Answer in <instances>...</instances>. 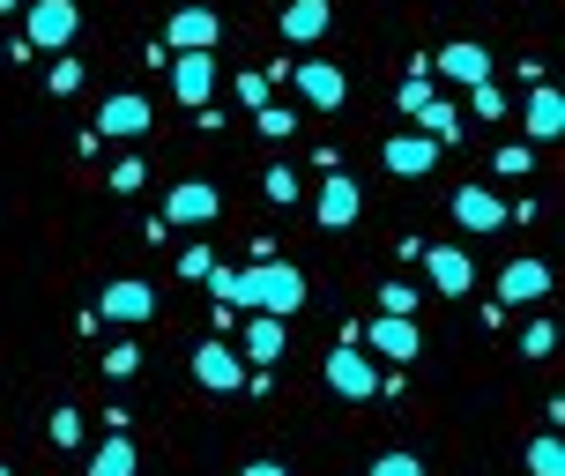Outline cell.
Returning <instances> with one entry per match:
<instances>
[{"label": "cell", "mask_w": 565, "mask_h": 476, "mask_svg": "<svg viewBox=\"0 0 565 476\" xmlns=\"http://www.w3.org/2000/svg\"><path fill=\"white\" fill-rule=\"evenodd\" d=\"M45 89H53V97H75V89H83V60H53V67H45Z\"/></svg>", "instance_id": "obj_27"}, {"label": "cell", "mask_w": 565, "mask_h": 476, "mask_svg": "<svg viewBox=\"0 0 565 476\" xmlns=\"http://www.w3.org/2000/svg\"><path fill=\"white\" fill-rule=\"evenodd\" d=\"M521 135H529V141H558L565 135V97L551 83L529 89V105H521Z\"/></svg>", "instance_id": "obj_17"}, {"label": "cell", "mask_w": 565, "mask_h": 476, "mask_svg": "<svg viewBox=\"0 0 565 476\" xmlns=\"http://www.w3.org/2000/svg\"><path fill=\"white\" fill-rule=\"evenodd\" d=\"M328 23H335L328 0H282V45H320Z\"/></svg>", "instance_id": "obj_18"}, {"label": "cell", "mask_w": 565, "mask_h": 476, "mask_svg": "<svg viewBox=\"0 0 565 476\" xmlns=\"http://www.w3.org/2000/svg\"><path fill=\"white\" fill-rule=\"evenodd\" d=\"M499 298H507V306L551 298V268H543V261H507V268H499Z\"/></svg>", "instance_id": "obj_19"}, {"label": "cell", "mask_w": 565, "mask_h": 476, "mask_svg": "<svg viewBox=\"0 0 565 476\" xmlns=\"http://www.w3.org/2000/svg\"><path fill=\"white\" fill-rule=\"evenodd\" d=\"M238 476H290V469H282V462H246Z\"/></svg>", "instance_id": "obj_38"}, {"label": "cell", "mask_w": 565, "mask_h": 476, "mask_svg": "<svg viewBox=\"0 0 565 476\" xmlns=\"http://www.w3.org/2000/svg\"><path fill=\"white\" fill-rule=\"evenodd\" d=\"M8 8H15V0H0V15H8Z\"/></svg>", "instance_id": "obj_39"}, {"label": "cell", "mask_w": 565, "mask_h": 476, "mask_svg": "<svg viewBox=\"0 0 565 476\" xmlns=\"http://www.w3.org/2000/svg\"><path fill=\"white\" fill-rule=\"evenodd\" d=\"M135 440H127V432H105V440H97V454H89V476H135Z\"/></svg>", "instance_id": "obj_21"}, {"label": "cell", "mask_w": 565, "mask_h": 476, "mask_svg": "<svg viewBox=\"0 0 565 476\" xmlns=\"http://www.w3.org/2000/svg\"><path fill=\"white\" fill-rule=\"evenodd\" d=\"M209 298L216 306H254V313H276V320H290V313L306 306V268L298 261H254V268H209Z\"/></svg>", "instance_id": "obj_1"}, {"label": "cell", "mask_w": 565, "mask_h": 476, "mask_svg": "<svg viewBox=\"0 0 565 476\" xmlns=\"http://www.w3.org/2000/svg\"><path fill=\"white\" fill-rule=\"evenodd\" d=\"M290 83H298V97H306L312 113H335L342 97H350V75H342L335 60H298V67H290Z\"/></svg>", "instance_id": "obj_12"}, {"label": "cell", "mask_w": 565, "mask_h": 476, "mask_svg": "<svg viewBox=\"0 0 565 476\" xmlns=\"http://www.w3.org/2000/svg\"><path fill=\"white\" fill-rule=\"evenodd\" d=\"M260 194L276 201V209H290V201L306 194V179H298V171H290V165H268V171H260Z\"/></svg>", "instance_id": "obj_24"}, {"label": "cell", "mask_w": 565, "mask_h": 476, "mask_svg": "<svg viewBox=\"0 0 565 476\" xmlns=\"http://www.w3.org/2000/svg\"><path fill=\"white\" fill-rule=\"evenodd\" d=\"M141 179H149V165H141V157H119L113 165V194H141Z\"/></svg>", "instance_id": "obj_33"}, {"label": "cell", "mask_w": 565, "mask_h": 476, "mask_svg": "<svg viewBox=\"0 0 565 476\" xmlns=\"http://www.w3.org/2000/svg\"><path fill=\"white\" fill-rule=\"evenodd\" d=\"M529 476H565V447H558V432L529 440Z\"/></svg>", "instance_id": "obj_25"}, {"label": "cell", "mask_w": 565, "mask_h": 476, "mask_svg": "<svg viewBox=\"0 0 565 476\" xmlns=\"http://www.w3.org/2000/svg\"><path fill=\"white\" fill-rule=\"evenodd\" d=\"M209 268H216V253H209V246H186V253H179V276H186V283H201Z\"/></svg>", "instance_id": "obj_35"}, {"label": "cell", "mask_w": 565, "mask_h": 476, "mask_svg": "<svg viewBox=\"0 0 565 476\" xmlns=\"http://www.w3.org/2000/svg\"><path fill=\"white\" fill-rule=\"evenodd\" d=\"M469 113H477V119H507V89L477 83V89H469Z\"/></svg>", "instance_id": "obj_29"}, {"label": "cell", "mask_w": 565, "mask_h": 476, "mask_svg": "<svg viewBox=\"0 0 565 476\" xmlns=\"http://www.w3.org/2000/svg\"><path fill=\"white\" fill-rule=\"evenodd\" d=\"M0 476H8V469H0Z\"/></svg>", "instance_id": "obj_40"}, {"label": "cell", "mask_w": 565, "mask_h": 476, "mask_svg": "<svg viewBox=\"0 0 565 476\" xmlns=\"http://www.w3.org/2000/svg\"><path fill=\"white\" fill-rule=\"evenodd\" d=\"M149 97H135V89H119V97H105V105H97V127H89V135L97 141H141L149 135Z\"/></svg>", "instance_id": "obj_7"}, {"label": "cell", "mask_w": 565, "mask_h": 476, "mask_svg": "<svg viewBox=\"0 0 565 476\" xmlns=\"http://www.w3.org/2000/svg\"><path fill=\"white\" fill-rule=\"evenodd\" d=\"M254 127H260V135H268V141H282V135H290V127H298V119L282 113V105H260V113H254Z\"/></svg>", "instance_id": "obj_34"}, {"label": "cell", "mask_w": 565, "mask_h": 476, "mask_svg": "<svg viewBox=\"0 0 565 476\" xmlns=\"http://www.w3.org/2000/svg\"><path fill=\"white\" fill-rule=\"evenodd\" d=\"M194 380H201V388H216V394H238L246 380H254V364L238 358L231 342H201V350H194Z\"/></svg>", "instance_id": "obj_13"}, {"label": "cell", "mask_w": 565, "mask_h": 476, "mask_svg": "<svg viewBox=\"0 0 565 476\" xmlns=\"http://www.w3.org/2000/svg\"><path fill=\"white\" fill-rule=\"evenodd\" d=\"M268 89H276V75H238V97H246L254 113H260V105H268Z\"/></svg>", "instance_id": "obj_37"}, {"label": "cell", "mask_w": 565, "mask_h": 476, "mask_svg": "<svg viewBox=\"0 0 565 476\" xmlns=\"http://www.w3.org/2000/svg\"><path fill=\"white\" fill-rule=\"evenodd\" d=\"M75 30H83V8H75V0H30V15H23L30 53H67Z\"/></svg>", "instance_id": "obj_3"}, {"label": "cell", "mask_w": 565, "mask_h": 476, "mask_svg": "<svg viewBox=\"0 0 565 476\" xmlns=\"http://www.w3.org/2000/svg\"><path fill=\"white\" fill-rule=\"evenodd\" d=\"M424 67H431L439 83H454V89H477V83H491V53H483L477 38H454L447 53H431Z\"/></svg>", "instance_id": "obj_8"}, {"label": "cell", "mask_w": 565, "mask_h": 476, "mask_svg": "<svg viewBox=\"0 0 565 476\" xmlns=\"http://www.w3.org/2000/svg\"><path fill=\"white\" fill-rule=\"evenodd\" d=\"M320 372H328V388H335L342 402H372V394H387V388H380L387 372H380V358H372L365 342H335Z\"/></svg>", "instance_id": "obj_2"}, {"label": "cell", "mask_w": 565, "mask_h": 476, "mask_svg": "<svg viewBox=\"0 0 565 476\" xmlns=\"http://www.w3.org/2000/svg\"><path fill=\"white\" fill-rule=\"evenodd\" d=\"M97 320H113V328H141V320H157V290H149V283L141 276H119V283H105V290H97Z\"/></svg>", "instance_id": "obj_4"}, {"label": "cell", "mask_w": 565, "mask_h": 476, "mask_svg": "<svg viewBox=\"0 0 565 476\" xmlns=\"http://www.w3.org/2000/svg\"><path fill=\"white\" fill-rule=\"evenodd\" d=\"M372 476H424V462H417V454H380Z\"/></svg>", "instance_id": "obj_36"}, {"label": "cell", "mask_w": 565, "mask_h": 476, "mask_svg": "<svg viewBox=\"0 0 565 476\" xmlns=\"http://www.w3.org/2000/svg\"><path fill=\"white\" fill-rule=\"evenodd\" d=\"M358 342H365L372 358H395V364L424 358V336H417V320H395V313H380V320H365V328H358Z\"/></svg>", "instance_id": "obj_10"}, {"label": "cell", "mask_w": 565, "mask_h": 476, "mask_svg": "<svg viewBox=\"0 0 565 476\" xmlns=\"http://www.w3.org/2000/svg\"><path fill=\"white\" fill-rule=\"evenodd\" d=\"M424 105H431V67H424V60H417V67L402 75V89H395V113H402V119H417Z\"/></svg>", "instance_id": "obj_23"}, {"label": "cell", "mask_w": 565, "mask_h": 476, "mask_svg": "<svg viewBox=\"0 0 565 476\" xmlns=\"http://www.w3.org/2000/svg\"><path fill=\"white\" fill-rule=\"evenodd\" d=\"M216 209H224V194H216L209 179H179V187L164 194V216H157V224H164V231H186V224H209Z\"/></svg>", "instance_id": "obj_9"}, {"label": "cell", "mask_w": 565, "mask_h": 476, "mask_svg": "<svg viewBox=\"0 0 565 476\" xmlns=\"http://www.w3.org/2000/svg\"><path fill=\"white\" fill-rule=\"evenodd\" d=\"M105 372H113V380H135V372H141V350H135V342H113V350H105Z\"/></svg>", "instance_id": "obj_32"}, {"label": "cell", "mask_w": 565, "mask_h": 476, "mask_svg": "<svg viewBox=\"0 0 565 476\" xmlns=\"http://www.w3.org/2000/svg\"><path fill=\"white\" fill-rule=\"evenodd\" d=\"M417 119H424V135L439 141V149H447V141H461V105H447V97H431Z\"/></svg>", "instance_id": "obj_22"}, {"label": "cell", "mask_w": 565, "mask_h": 476, "mask_svg": "<svg viewBox=\"0 0 565 476\" xmlns=\"http://www.w3.org/2000/svg\"><path fill=\"white\" fill-rule=\"evenodd\" d=\"M380 165L395 171V179H424V171L439 165V141H431V135H387Z\"/></svg>", "instance_id": "obj_16"}, {"label": "cell", "mask_w": 565, "mask_h": 476, "mask_svg": "<svg viewBox=\"0 0 565 476\" xmlns=\"http://www.w3.org/2000/svg\"><path fill=\"white\" fill-rule=\"evenodd\" d=\"M216 38H224V23H216V8H179L164 23V53H216Z\"/></svg>", "instance_id": "obj_11"}, {"label": "cell", "mask_w": 565, "mask_h": 476, "mask_svg": "<svg viewBox=\"0 0 565 476\" xmlns=\"http://www.w3.org/2000/svg\"><path fill=\"white\" fill-rule=\"evenodd\" d=\"M424 268H431V290H439V298H469V290H477V261L461 246H431Z\"/></svg>", "instance_id": "obj_15"}, {"label": "cell", "mask_w": 565, "mask_h": 476, "mask_svg": "<svg viewBox=\"0 0 565 476\" xmlns=\"http://www.w3.org/2000/svg\"><path fill=\"white\" fill-rule=\"evenodd\" d=\"M312 216H320V231H350L358 216H365V187H358L350 171H328L320 194H312Z\"/></svg>", "instance_id": "obj_6"}, {"label": "cell", "mask_w": 565, "mask_h": 476, "mask_svg": "<svg viewBox=\"0 0 565 476\" xmlns=\"http://www.w3.org/2000/svg\"><path fill=\"white\" fill-rule=\"evenodd\" d=\"M417 290H409V283H380V313H395V320H417Z\"/></svg>", "instance_id": "obj_26"}, {"label": "cell", "mask_w": 565, "mask_h": 476, "mask_svg": "<svg viewBox=\"0 0 565 476\" xmlns=\"http://www.w3.org/2000/svg\"><path fill=\"white\" fill-rule=\"evenodd\" d=\"M454 224L469 231V239H491V231L507 224V201L491 194V187H454Z\"/></svg>", "instance_id": "obj_14"}, {"label": "cell", "mask_w": 565, "mask_h": 476, "mask_svg": "<svg viewBox=\"0 0 565 476\" xmlns=\"http://www.w3.org/2000/svg\"><path fill=\"white\" fill-rule=\"evenodd\" d=\"M491 165H499V179H529V165H536V157H529V141H507Z\"/></svg>", "instance_id": "obj_30"}, {"label": "cell", "mask_w": 565, "mask_h": 476, "mask_svg": "<svg viewBox=\"0 0 565 476\" xmlns=\"http://www.w3.org/2000/svg\"><path fill=\"white\" fill-rule=\"evenodd\" d=\"M276 358H282V320H276V313H254V320H246V364L268 372Z\"/></svg>", "instance_id": "obj_20"}, {"label": "cell", "mask_w": 565, "mask_h": 476, "mask_svg": "<svg viewBox=\"0 0 565 476\" xmlns=\"http://www.w3.org/2000/svg\"><path fill=\"white\" fill-rule=\"evenodd\" d=\"M551 350H558V328L551 320H529L521 328V358H551Z\"/></svg>", "instance_id": "obj_28"}, {"label": "cell", "mask_w": 565, "mask_h": 476, "mask_svg": "<svg viewBox=\"0 0 565 476\" xmlns=\"http://www.w3.org/2000/svg\"><path fill=\"white\" fill-rule=\"evenodd\" d=\"M45 432H53V447H83V410H53Z\"/></svg>", "instance_id": "obj_31"}, {"label": "cell", "mask_w": 565, "mask_h": 476, "mask_svg": "<svg viewBox=\"0 0 565 476\" xmlns=\"http://www.w3.org/2000/svg\"><path fill=\"white\" fill-rule=\"evenodd\" d=\"M216 83H224V60L216 53H171V97H179L186 113H201V105L216 97Z\"/></svg>", "instance_id": "obj_5"}]
</instances>
